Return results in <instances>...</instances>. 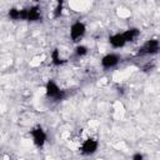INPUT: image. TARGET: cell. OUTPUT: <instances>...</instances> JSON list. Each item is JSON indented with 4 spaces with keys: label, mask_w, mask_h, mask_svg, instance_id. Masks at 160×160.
<instances>
[{
    "label": "cell",
    "mask_w": 160,
    "mask_h": 160,
    "mask_svg": "<svg viewBox=\"0 0 160 160\" xmlns=\"http://www.w3.org/2000/svg\"><path fill=\"white\" fill-rule=\"evenodd\" d=\"M139 34H140V31H139L138 29H135V28L129 29V30H126L125 32H122V35H124V38H125V41H134V40L139 36Z\"/></svg>",
    "instance_id": "8"
},
{
    "label": "cell",
    "mask_w": 160,
    "mask_h": 160,
    "mask_svg": "<svg viewBox=\"0 0 160 160\" xmlns=\"http://www.w3.org/2000/svg\"><path fill=\"white\" fill-rule=\"evenodd\" d=\"M142 159H144V158H142V155H141V154H139V152H138V154H135V155L132 156V160H142Z\"/></svg>",
    "instance_id": "13"
},
{
    "label": "cell",
    "mask_w": 160,
    "mask_h": 160,
    "mask_svg": "<svg viewBox=\"0 0 160 160\" xmlns=\"http://www.w3.org/2000/svg\"><path fill=\"white\" fill-rule=\"evenodd\" d=\"M60 12H61V4H59V6L56 8V10H55V16H59Z\"/></svg>",
    "instance_id": "14"
},
{
    "label": "cell",
    "mask_w": 160,
    "mask_h": 160,
    "mask_svg": "<svg viewBox=\"0 0 160 160\" xmlns=\"http://www.w3.org/2000/svg\"><path fill=\"white\" fill-rule=\"evenodd\" d=\"M159 49H160L159 41L152 39V40L146 41V42L139 49V54H141V55H144V54H155V52L159 51Z\"/></svg>",
    "instance_id": "2"
},
{
    "label": "cell",
    "mask_w": 160,
    "mask_h": 160,
    "mask_svg": "<svg viewBox=\"0 0 160 160\" xmlns=\"http://www.w3.org/2000/svg\"><path fill=\"white\" fill-rule=\"evenodd\" d=\"M46 95H48L49 98L55 99V100H61V99L65 96L64 92L59 89V86H58L54 81H49V82L46 84Z\"/></svg>",
    "instance_id": "1"
},
{
    "label": "cell",
    "mask_w": 160,
    "mask_h": 160,
    "mask_svg": "<svg viewBox=\"0 0 160 160\" xmlns=\"http://www.w3.org/2000/svg\"><path fill=\"white\" fill-rule=\"evenodd\" d=\"M70 34L74 41H78L84 34H85V25L82 22H75L72 24L71 29H70Z\"/></svg>",
    "instance_id": "3"
},
{
    "label": "cell",
    "mask_w": 160,
    "mask_h": 160,
    "mask_svg": "<svg viewBox=\"0 0 160 160\" xmlns=\"http://www.w3.org/2000/svg\"><path fill=\"white\" fill-rule=\"evenodd\" d=\"M96 150H98V141L94 140V139H88V140L82 144V146H81L82 154H86V155L94 154Z\"/></svg>",
    "instance_id": "5"
},
{
    "label": "cell",
    "mask_w": 160,
    "mask_h": 160,
    "mask_svg": "<svg viewBox=\"0 0 160 160\" xmlns=\"http://www.w3.org/2000/svg\"><path fill=\"white\" fill-rule=\"evenodd\" d=\"M31 135H32V140H34V144L36 146H42L45 140H46V134L44 132V130L41 128H36L31 131Z\"/></svg>",
    "instance_id": "4"
},
{
    "label": "cell",
    "mask_w": 160,
    "mask_h": 160,
    "mask_svg": "<svg viewBox=\"0 0 160 160\" xmlns=\"http://www.w3.org/2000/svg\"><path fill=\"white\" fill-rule=\"evenodd\" d=\"M40 19V9L38 6H34L28 10V20L29 21H36Z\"/></svg>",
    "instance_id": "9"
},
{
    "label": "cell",
    "mask_w": 160,
    "mask_h": 160,
    "mask_svg": "<svg viewBox=\"0 0 160 160\" xmlns=\"http://www.w3.org/2000/svg\"><path fill=\"white\" fill-rule=\"evenodd\" d=\"M51 58H52V62H54L55 65H60V64L62 62V60L60 59V55H59V50H58V49H55V50L52 51Z\"/></svg>",
    "instance_id": "10"
},
{
    "label": "cell",
    "mask_w": 160,
    "mask_h": 160,
    "mask_svg": "<svg viewBox=\"0 0 160 160\" xmlns=\"http://www.w3.org/2000/svg\"><path fill=\"white\" fill-rule=\"evenodd\" d=\"M118 62H119V56L115 55V54H109V55L104 56L102 60H101V64H102L104 68H112Z\"/></svg>",
    "instance_id": "6"
},
{
    "label": "cell",
    "mask_w": 160,
    "mask_h": 160,
    "mask_svg": "<svg viewBox=\"0 0 160 160\" xmlns=\"http://www.w3.org/2000/svg\"><path fill=\"white\" fill-rule=\"evenodd\" d=\"M109 41H110V44H111L114 48H121V46H124L125 42H126L122 34H115V35L110 36V38H109Z\"/></svg>",
    "instance_id": "7"
},
{
    "label": "cell",
    "mask_w": 160,
    "mask_h": 160,
    "mask_svg": "<svg viewBox=\"0 0 160 160\" xmlns=\"http://www.w3.org/2000/svg\"><path fill=\"white\" fill-rule=\"evenodd\" d=\"M75 52H76V55L82 56V55H85V54L88 52V49H86L85 46H82V45H79V46L75 49Z\"/></svg>",
    "instance_id": "12"
},
{
    "label": "cell",
    "mask_w": 160,
    "mask_h": 160,
    "mask_svg": "<svg viewBox=\"0 0 160 160\" xmlns=\"http://www.w3.org/2000/svg\"><path fill=\"white\" fill-rule=\"evenodd\" d=\"M9 16H10L12 20H18V19H20V10L11 9V10L9 11Z\"/></svg>",
    "instance_id": "11"
}]
</instances>
